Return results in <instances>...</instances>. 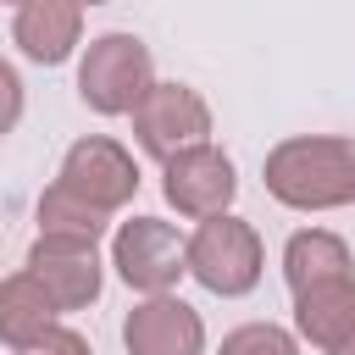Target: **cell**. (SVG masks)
<instances>
[{"label": "cell", "mask_w": 355, "mask_h": 355, "mask_svg": "<svg viewBox=\"0 0 355 355\" xmlns=\"http://www.w3.org/2000/svg\"><path fill=\"white\" fill-rule=\"evenodd\" d=\"M161 194L178 216L189 222H205V216H227L233 194H239V166L227 150L216 144H194L183 155H172L161 166Z\"/></svg>", "instance_id": "cell-8"}, {"label": "cell", "mask_w": 355, "mask_h": 355, "mask_svg": "<svg viewBox=\"0 0 355 355\" xmlns=\"http://www.w3.org/2000/svg\"><path fill=\"white\" fill-rule=\"evenodd\" d=\"M22 272L55 300V311H89L105 288L100 244H78V239H33Z\"/></svg>", "instance_id": "cell-9"}, {"label": "cell", "mask_w": 355, "mask_h": 355, "mask_svg": "<svg viewBox=\"0 0 355 355\" xmlns=\"http://www.w3.org/2000/svg\"><path fill=\"white\" fill-rule=\"evenodd\" d=\"M33 222H39V239H78V244H100L111 216H100L94 205H83L78 194H67L61 183H50L33 205Z\"/></svg>", "instance_id": "cell-13"}, {"label": "cell", "mask_w": 355, "mask_h": 355, "mask_svg": "<svg viewBox=\"0 0 355 355\" xmlns=\"http://www.w3.org/2000/svg\"><path fill=\"white\" fill-rule=\"evenodd\" d=\"M155 89V55L139 33H94L78 55V100L94 116H133L139 100Z\"/></svg>", "instance_id": "cell-3"}, {"label": "cell", "mask_w": 355, "mask_h": 355, "mask_svg": "<svg viewBox=\"0 0 355 355\" xmlns=\"http://www.w3.org/2000/svg\"><path fill=\"white\" fill-rule=\"evenodd\" d=\"M183 266L189 277L205 288V294H222V300H244L261 272H266V244L261 233L244 222V216H205L189 239H183Z\"/></svg>", "instance_id": "cell-4"}, {"label": "cell", "mask_w": 355, "mask_h": 355, "mask_svg": "<svg viewBox=\"0 0 355 355\" xmlns=\"http://www.w3.org/2000/svg\"><path fill=\"white\" fill-rule=\"evenodd\" d=\"M261 183L288 211L355 205V133H294L266 150Z\"/></svg>", "instance_id": "cell-2"}, {"label": "cell", "mask_w": 355, "mask_h": 355, "mask_svg": "<svg viewBox=\"0 0 355 355\" xmlns=\"http://www.w3.org/2000/svg\"><path fill=\"white\" fill-rule=\"evenodd\" d=\"M111 266L144 300L172 294V283L189 272L183 266V233L172 222H161V216H128L111 233Z\"/></svg>", "instance_id": "cell-7"}, {"label": "cell", "mask_w": 355, "mask_h": 355, "mask_svg": "<svg viewBox=\"0 0 355 355\" xmlns=\"http://www.w3.org/2000/svg\"><path fill=\"white\" fill-rule=\"evenodd\" d=\"M11 44L39 67H61L83 44V6H72V0H22L11 11Z\"/></svg>", "instance_id": "cell-11"}, {"label": "cell", "mask_w": 355, "mask_h": 355, "mask_svg": "<svg viewBox=\"0 0 355 355\" xmlns=\"http://www.w3.org/2000/svg\"><path fill=\"white\" fill-rule=\"evenodd\" d=\"M216 355H300V338L277 322H244V327L222 333Z\"/></svg>", "instance_id": "cell-14"}, {"label": "cell", "mask_w": 355, "mask_h": 355, "mask_svg": "<svg viewBox=\"0 0 355 355\" xmlns=\"http://www.w3.org/2000/svg\"><path fill=\"white\" fill-rule=\"evenodd\" d=\"M17 355H94V344H89L78 327H61V322H55L50 333H39V338H33L28 349H17Z\"/></svg>", "instance_id": "cell-15"}, {"label": "cell", "mask_w": 355, "mask_h": 355, "mask_svg": "<svg viewBox=\"0 0 355 355\" xmlns=\"http://www.w3.org/2000/svg\"><path fill=\"white\" fill-rule=\"evenodd\" d=\"M61 322V311H55V300L28 277V272H11V277H0V344H11V349H28L39 333H50Z\"/></svg>", "instance_id": "cell-12"}, {"label": "cell", "mask_w": 355, "mask_h": 355, "mask_svg": "<svg viewBox=\"0 0 355 355\" xmlns=\"http://www.w3.org/2000/svg\"><path fill=\"white\" fill-rule=\"evenodd\" d=\"M133 144L150 161H161V166L172 155L194 150V144H211V105H205V94L189 89V83H161L155 78V89L133 111Z\"/></svg>", "instance_id": "cell-6"}, {"label": "cell", "mask_w": 355, "mask_h": 355, "mask_svg": "<svg viewBox=\"0 0 355 355\" xmlns=\"http://www.w3.org/2000/svg\"><path fill=\"white\" fill-rule=\"evenodd\" d=\"M122 344L128 355H205V322L189 300L155 294L122 316Z\"/></svg>", "instance_id": "cell-10"}, {"label": "cell", "mask_w": 355, "mask_h": 355, "mask_svg": "<svg viewBox=\"0 0 355 355\" xmlns=\"http://www.w3.org/2000/svg\"><path fill=\"white\" fill-rule=\"evenodd\" d=\"M55 183H61L67 194H78L83 205H94L100 216H116V211H128L133 194H139V161H133V150H128L122 139H111V133H83V139L61 155Z\"/></svg>", "instance_id": "cell-5"}, {"label": "cell", "mask_w": 355, "mask_h": 355, "mask_svg": "<svg viewBox=\"0 0 355 355\" xmlns=\"http://www.w3.org/2000/svg\"><path fill=\"white\" fill-rule=\"evenodd\" d=\"M283 283L294 300V338L316 355H355V255L327 227H300L283 244Z\"/></svg>", "instance_id": "cell-1"}, {"label": "cell", "mask_w": 355, "mask_h": 355, "mask_svg": "<svg viewBox=\"0 0 355 355\" xmlns=\"http://www.w3.org/2000/svg\"><path fill=\"white\" fill-rule=\"evenodd\" d=\"M17 122H22V78H17V67L0 55V139H6Z\"/></svg>", "instance_id": "cell-16"}]
</instances>
